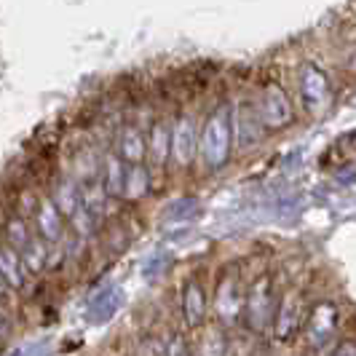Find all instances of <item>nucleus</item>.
<instances>
[{
	"instance_id": "nucleus-1",
	"label": "nucleus",
	"mask_w": 356,
	"mask_h": 356,
	"mask_svg": "<svg viewBox=\"0 0 356 356\" xmlns=\"http://www.w3.org/2000/svg\"><path fill=\"white\" fill-rule=\"evenodd\" d=\"M335 314L330 311V308H319L316 314H314V319H311V327H308V335H311V343L314 346H324L327 340L332 338V332H335Z\"/></svg>"
},
{
	"instance_id": "nucleus-2",
	"label": "nucleus",
	"mask_w": 356,
	"mask_h": 356,
	"mask_svg": "<svg viewBox=\"0 0 356 356\" xmlns=\"http://www.w3.org/2000/svg\"><path fill=\"white\" fill-rule=\"evenodd\" d=\"M0 276L6 279V284L11 286H22V282H24L22 260L14 250H0Z\"/></svg>"
},
{
	"instance_id": "nucleus-3",
	"label": "nucleus",
	"mask_w": 356,
	"mask_h": 356,
	"mask_svg": "<svg viewBox=\"0 0 356 356\" xmlns=\"http://www.w3.org/2000/svg\"><path fill=\"white\" fill-rule=\"evenodd\" d=\"M222 354H225V351H222V340L212 332V340L204 343V354L201 356H222Z\"/></svg>"
},
{
	"instance_id": "nucleus-4",
	"label": "nucleus",
	"mask_w": 356,
	"mask_h": 356,
	"mask_svg": "<svg viewBox=\"0 0 356 356\" xmlns=\"http://www.w3.org/2000/svg\"><path fill=\"white\" fill-rule=\"evenodd\" d=\"M332 356H356V346L354 343H343L332 351Z\"/></svg>"
},
{
	"instance_id": "nucleus-5",
	"label": "nucleus",
	"mask_w": 356,
	"mask_h": 356,
	"mask_svg": "<svg viewBox=\"0 0 356 356\" xmlns=\"http://www.w3.org/2000/svg\"><path fill=\"white\" fill-rule=\"evenodd\" d=\"M3 289H6V279L0 276V295H3Z\"/></svg>"
}]
</instances>
